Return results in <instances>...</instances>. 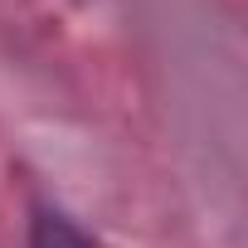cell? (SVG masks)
I'll use <instances>...</instances> for the list:
<instances>
[{
	"label": "cell",
	"instance_id": "cell-1",
	"mask_svg": "<svg viewBox=\"0 0 248 248\" xmlns=\"http://www.w3.org/2000/svg\"><path fill=\"white\" fill-rule=\"evenodd\" d=\"M30 248H97L88 238V229L78 219H68L63 209H39L30 224Z\"/></svg>",
	"mask_w": 248,
	"mask_h": 248
}]
</instances>
